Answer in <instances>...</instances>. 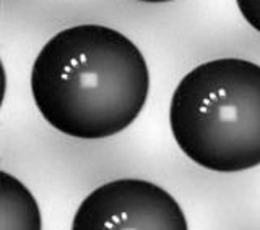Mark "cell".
<instances>
[{
  "mask_svg": "<svg viewBox=\"0 0 260 230\" xmlns=\"http://www.w3.org/2000/svg\"><path fill=\"white\" fill-rule=\"evenodd\" d=\"M29 85L39 113L52 128L78 139H104L142 113L150 71L140 49L117 29L78 24L43 46Z\"/></svg>",
  "mask_w": 260,
  "mask_h": 230,
  "instance_id": "1",
  "label": "cell"
},
{
  "mask_svg": "<svg viewBox=\"0 0 260 230\" xmlns=\"http://www.w3.org/2000/svg\"><path fill=\"white\" fill-rule=\"evenodd\" d=\"M169 125L179 149L203 169L260 166V65L233 57L200 63L176 86Z\"/></svg>",
  "mask_w": 260,
  "mask_h": 230,
  "instance_id": "2",
  "label": "cell"
},
{
  "mask_svg": "<svg viewBox=\"0 0 260 230\" xmlns=\"http://www.w3.org/2000/svg\"><path fill=\"white\" fill-rule=\"evenodd\" d=\"M72 230H189L182 208L156 183L112 180L80 203Z\"/></svg>",
  "mask_w": 260,
  "mask_h": 230,
  "instance_id": "3",
  "label": "cell"
},
{
  "mask_svg": "<svg viewBox=\"0 0 260 230\" xmlns=\"http://www.w3.org/2000/svg\"><path fill=\"white\" fill-rule=\"evenodd\" d=\"M2 183V230H43L41 209L32 193L8 172L0 174Z\"/></svg>",
  "mask_w": 260,
  "mask_h": 230,
  "instance_id": "4",
  "label": "cell"
},
{
  "mask_svg": "<svg viewBox=\"0 0 260 230\" xmlns=\"http://www.w3.org/2000/svg\"><path fill=\"white\" fill-rule=\"evenodd\" d=\"M236 4L242 18L260 32V0H236Z\"/></svg>",
  "mask_w": 260,
  "mask_h": 230,
  "instance_id": "5",
  "label": "cell"
},
{
  "mask_svg": "<svg viewBox=\"0 0 260 230\" xmlns=\"http://www.w3.org/2000/svg\"><path fill=\"white\" fill-rule=\"evenodd\" d=\"M138 2H146V4H162V2H173V0H138Z\"/></svg>",
  "mask_w": 260,
  "mask_h": 230,
  "instance_id": "6",
  "label": "cell"
}]
</instances>
